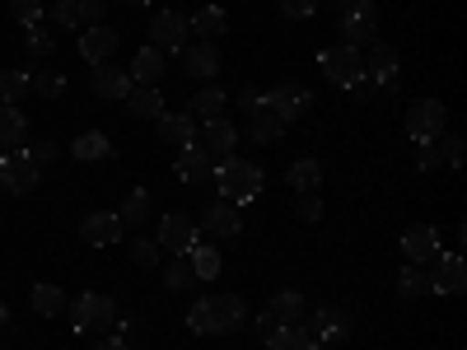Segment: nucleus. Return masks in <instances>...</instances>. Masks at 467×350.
<instances>
[{
    "label": "nucleus",
    "instance_id": "25",
    "mask_svg": "<svg viewBox=\"0 0 467 350\" xmlns=\"http://www.w3.org/2000/svg\"><path fill=\"white\" fill-rule=\"evenodd\" d=\"M28 140V117L10 103H0V149H19Z\"/></svg>",
    "mask_w": 467,
    "mask_h": 350
},
{
    "label": "nucleus",
    "instance_id": "2",
    "mask_svg": "<svg viewBox=\"0 0 467 350\" xmlns=\"http://www.w3.org/2000/svg\"><path fill=\"white\" fill-rule=\"evenodd\" d=\"M37 182H43V164L28 154V145L0 154V187H5V197H28V191H37Z\"/></svg>",
    "mask_w": 467,
    "mask_h": 350
},
{
    "label": "nucleus",
    "instance_id": "44",
    "mask_svg": "<svg viewBox=\"0 0 467 350\" xmlns=\"http://www.w3.org/2000/svg\"><path fill=\"white\" fill-rule=\"evenodd\" d=\"M440 140H416V169H440Z\"/></svg>",
    "mask_w": 467,
    "mask_h": 350
},
{
    "label": "nucleus",
    "instance_id": "30",
    "mask_svg": "<svg viewBox=\"0 0 467 350\" xmlns=\"http://www.w3.org/2000/svg\"><path fill=\"white\" fill-rule=\"evenodd\" d=\"M308 332H314L318 341H341V336L350 332V323H346V314H337V308H314Z\"/></svg>",
    "mask_w": 467,
    "mask_h": 350
},
{
    "label": "nucleus",
    "instance_id": "34",
    "mask_svg": "<svg viewBox=\"0 0 467 350\" xmlns=\"http://www.w3.org/2000/svg\"><path fill=\"white\" fill-rule=\"evenodd\" d=\"M398 294H402V299H416V294H431V276H425V266L407 262V266L398 271Z\"/></svg>",
    "mask_w": 467,
    "mask_h": 350
},
{
    "label": "nucleus",
    "instance_id": "42",
    "mask_svg": "<svg viewBox=\"0 0 467 350\" xmlns=\"http://www.w3.org/2000/svg\"><path fill=\"white\" fill-rule=\"evenodd\" d=\"M10 15L24 24V28H33V24H43V0H10Z\"/></svg>",
    "mask_w": 467,
    "mask_h": 350
},
{
    "label": "nucleus",
    "instance_id": "20",
    "mask_svg": "<svg viewBox=\"0 0 467 350\" xmlns=\"http://www.w3.org/2000/svg\"><path fill=\"white\" fill-rule=\"evenodd\" d=\"M173 173H178L182 182H206V178H215V160H211V154H206L202 145H182V149H178Z\"/></svg>",
    "mask_w": 467,
    "mask_h": 350
},
{
    "label": "nucleus",
    "instance_id": "8",
    "mask_svg": "<svg viewBox=\"0 0 467 350\" xmlns=\"http://www.w3.org/2000/svg\"><path fill=\"white\" fill-rule=\"evenodd\" d=\"M160 252H173V257H187L192 248L202 243V224L197 220H187V215H164L160 220Z\"/></svg>",
    "mask_w": 467,
    "mask_h": 350
},
{
    "label": "nucleus",
    "instance_id": "33",
    "mask_svg": "<svg viewBox=\"0 0 467 350\" xmlns=\"http://www.w3.org/2000/svg\"><path fill=\"white\" fill-rule=\"evenodd\" d=\"M285 182L299 191V197H304V191H318V182H323V164H318V160H295L290 173H285Z\"/></svg>",
    "mask_w": 467,
    "mask_h": 350
},
{
    "label": "nucleus",
    "instance_id": "32",
    "mask_svg": "<svg viewBox=\"0 0 467 350\" xmlns=\"http://www.w3.org/2000/svg\"><path fill=\"white\" fill-rule=\"evenodd\" d=\"M70 154L75 160H112V140L103 131H85V136L70 140Z\"/></svg>",
    "mask_w": 467,
    "mask_h": 350
},
{
    "label": "nucleus",
    "instance_id": "19",
    "mask_svg": "<svg viewBox=\"0 0 467 350\" xmlns=\"http://www.w3.org/2000/svg\"><path fill=\"white\" fill-rule=\"evenodd\" d=\"M89 89L99 94V98H127L131 94V75L122 70V66H94L89 70Z\"/></svg>",
    "mask_w": 467,
    "mask_h": 350
},
{
    "label": "nucleus",
    "instance_id": "21",
    "mask_svg": "<svg viewBox=\"0 0 467 350\" xmlns=\"http://www.w3.org/2000/svg\"><path fill=\"white\" fill-rule=\"evenodd\" d=\"M365 80H374V85H393L398 80V52L388 47V43H374L369 47V57H365Z\"/></svg>",
    "mask_w": 467,
    "mask_h": 350
},
{
    "label": "nucleus",
    "instance_id": "28",
    "mask_svg": "<svg viewBox=\"0 0 467 350\" xmlns=\"http://www.w3.org/2000/svg\"><path fill=\"white\" fill-rule=\"evenodd\" d=\"M281 131H285V122H281L276 112H266V108L248 112V140H257V145H276Z\"/></svg>",
    "mask_w": 467,
    "mask_h": 350
},
{
    "label": "nucleus",
    "instance_id": "23",
    "mask_svg": "<svg viewBox=\"0 0 467 350\" xmlns=\"http://www.w3.org/2000/svg\"><path fill=\"white\" fill-rule=\"evenodd\" d=\"M318 345L323 341L308 332L304 323H285V327H276V332L266 336V350H318Z\"/></svg>",
    "mask_w": 467,
    "mask_h": 350
},
{
    "label": "nucleus",
    "instance_id": "4",
    "mask_svg": "<svg viewBox=\"0 0 467 350\" xmlns=\"http://www.w3.org/2000/svg\"><path fill=\"white\" fill-rule=\"evenodd\" d=\"M66 314H70V332H94V327H112L122 308H117V299H108V294L85 290V294H75L66 304Z\"/></svg>",
    "mask_w": 467,
    "mask_h": 350
},
{
    "label": "nucleus",
    "instance_id": "56",
    "mask_svg": "<svg viewBox=\"0 0 467 350\" xmlns=\"http://www.w3.org/2000/svg\"><path fill=\"white\" fill-rule=\"evenodd\" d=\"M127 5H145V0H127Z\"/></svg>",
    "mask_w": 467,
    "mask_h": 350
},
{
    "label": "nucleus",
    "instance_id": "54",
    "mask_svg": "<svg viewBox=\"0 0 467 350\" xmlns=\"http://www.w3.org/2000/svg\"><path fill=\"white\" fill-rule=\"evenodd\" d=\"M94 350H131V345H127V341H122V336H103V341H99V345H94Z\"/></svg>",
    "mask_w": 467,
    "mask_h": 350
},
{
    "label": "nucleus",
    "instance_id": "6",
    "mask_svg": "<svg viewBox=\"0 0 467 350\" xmlns=\"http://www.w3.org/2000/svg\"><path fill=\"white\" fill-rule=\"evenodd\" d=\"M192 43V28H187V15H178V10H160V15H154L150 19V47H160L164 57L173 52H182Z\"/></svg>",
    "mask_w": 467,
    "mask_h": 350
},
{
    "label": "nucleus",
    "instance_id": "35",
    "mask_svg": "<svg viewBox=\"0 0 467 350\" xmlns=\"http://www.w3.org/2000/svg\"><path fill=\"white\" fill-rule=\"evenodd\" d=\"M220 108H224V89L220 85H206L197 98H192V117H202V122H211V117H220Z\"/></svg>",
    "mask_w": 467,
    "mask_h": 350
},
{
    "label": "nucleus",
    "instance_id": "45",
    "mask_svg": "<svg viewBox=\"0 0 467 350\" xmlns=\"http://www.w3.org/2000/svg\"><path fill=\"white\" fill-rule=\"evenodd\" d=\"M295 215H299L304 224H318V220H323V201L314 197V191H304V197H299V206H295Z\"/></svg>",
    "mask_w": 467,
    "mask_h": 350
},
{
    "label": "nucleus",
    "instance_id": "17",
    "mask_svg": "<svg viewBox=\"0 0 467 350\" xmlns=\"http://www.w3.org/2000/svg\"><path fill=\"white\" fill-rule=\"evenodd\" d=\"M178 57H182V70L192 75V80H215V75H220V52H215V43H187Z\"/></svg>",
    "mask_w": 467,
    "mask_h": 350
},
{
    "label": "nucleus",
    "instance_id": "47",
    "mask_svg": "<svg viewBox=\"0 0 467 350\" xmlns=\"http://www.w3.org/2000/svg\"><path fill=\"white\" fill-rule=\"evenodd\" d=\"M47 19L61 24V28H80V19H75V5H70V0H57V5L47 10Z\"/></svg>",
    "mask_w": 467,
    "mask_h": 350
},
{
    "label": "nucleus",
    "instance_id": "51",
    "mask_svg": "<svg viewBox=\"0 0 467 350\" xmlns=\"http://www.w3.org/2000/svg\"><path fill=\"white\" fill-rule=\"evenodd\" d=\"M276 327H281V323H276V318H271V314H266V308H262V314H257V318H253V332H257V336H262V341H266V336H271V332H276Z\"/></svg>",
    "mask_w": 467,
    "mask_h": 350
},
{
    "label": "nucleus",
    "instance_id": "55",
    "mask_svg": "<svg viewBox=\"0 0 467 350\" xmlns=\"http://www.w3.org/2000/svg\"><path fill=\"white\" fill-rule=\"evenodd\" d=\"M5 323H10V308H5V304H0V327H5Z\"/></svg>",
    "mask_w": 467,
    "mask_h": 350
},
{
    "label": "nucleus",
    "instance_id": "52",
    "mask_svg": "<svg viewBox=\"0 0 467 350\" xmlns=\"http://www.w3.org/2000/svg\"><path fill=\"white\" fill-rule=\"evenodd\" d=\"M239 108H244V112H257V108H262V94H257V89H244V94H239Z\"/></svg>",
    "mask_w": 467,
    "mask_h": 350
},
{
    "label": "nucleus",
    "instance_id": "53",
    "mask_svg": "<svg viewBox=\"0 0 467 350\" xmlns=\"http://www.w3.org/2000/svg\"><path fill=\"white\" fill-rule=\"evenodd\" d=\"M327 5L346 15V10H365V5H374V0H327Z\"/></svg>",
    "mask_w": 467,
    "mask_h": 350
},
{
    "label": "nucleus",
    "instance_id": "41",
    "mask_svg": "<svg viewBox=\"0 0 467 350\" xmlns=\"http://www.w3.org/2000/svg\"><path fill=\"white\" fill-rule=\"evenodd\" d=\"M160 243H154V239H145V233H136V239H131V262L136 266H160Z\"/></svg>",
    "mask_w": 467,
    "mask_h": 350
},
{
    "label": "nucleus",
    "instance_id": "43",
    "mask_svg": "<svg viewBox=\"0 0 467 350\" xmlns=\"http://www.w3.org/2000/svg\"><path fill=\"white\" fill-rule=\"evenodd\" d=\"M187 327L197 332V336H211V308H206V299H197L187 308Z\"/></svg>",
    "mask_w": 467,
    "mask_h": 350
},
{
    "label": "nucleus",
    "instance_id": "37",
    "mask_svg": "<svg viewBox=\"0 0 467 350\" xmlns=\"http://www.w3.org/2000/svg\"><path fill=\"white\" fill-rule=\"evenodd\" d=\"M28 94V70H0V103H19Z\"/></svg>",
    "mask_w": 467,
    "mask_h": 350
},
{
    "label": "nucleus",
    "instance_id": "46",
    "mask_svg": "<svg viewBox=\"0 0 467 350\" xmlns=\"http://www.w3.org/2000/svg\"><path fill=\"white\" fill-rule=\"evenodd\" d=\"M80 24H103V0H70Z\"/></svg>",
    "mask_w": 467,
    "mask_h": 350
},
{
    "label": "nucleus",
    "instance_id": "13",
    "mask_svg": "<svg viewBox=\"0 0 467 350\" xmlns=\"http://www.w3.org/2000/svg\"><path fill=\"white\" fill-rule=\"evenodd\" d=\"M402 252H407V262H416V266H431L444 248H440V229L435 224H411L407 233H402Z\"/></svg>",
    "mask_w": 467,
    "mask_h": 350
},
{
    "label": "nucleus",
    "instance_id": "26",
    "mask_svg": "<svg viewBox=\"0 0 467 350\" xmlns=\"http://www.w3.org/2000/svg\"><path fill=\"white\" fill-rule=\"evenodd\" d=\"M127 108H131V117H160V112H169L164 108V94H160V85H131V94H127Z\"/></svg>",
    "mask_w": 467,
    "mask_h": 350
},
{
    "label": "nucleus",
    "instance_id": "38",
    "mask_svg": "<svg viewBox=\"0 0 467 350\" xmlns=\"http://www.w3.org/2000/svg\"><path fill=\"white\" fill-rule=\"evenodd\" d=\"M164 285H169V290H192V285H197V271H192L187 257H173V262L164 266Z\"/></svg>",
    "mask_w": 467,
    "mask_h": 350
},
{
    "label": "nucleus",
    "instance_id": "57",
    "mask_svg": "<svg viewBox=\"0 0 467 350\" xmlns=\"http://www.w3.org/2000/svg\"><path fill=\"white\" fill-rule=\"evenodd\" d=\"M0 350H5V345H0Z\"/></svg>",
    "mask_w": 467,
    "mask_h": 350
},
{
    "label": "nucleus",
    "instance_id": "40",
    "mask_svg": "<svg viewBox=\"0 0 467 350\" xmlns=\"http://www.w3.org/2000/svg\"><path fill=\"white\" fill-rule=\"evenodd\" d=\"M28 89H33L37 98H61V94H66V80H61L57 70H37L33 80H28Z\"/></svg>",
    "mask_w": 467,
    "mask_h": 350
},
{
    "label": "nucleus",
    "instance_id": "11",
    "mask_svg": "<svg viewBox=\"0 0 467 350\" xmlns=\"http://www.w3.org/2000/svg\"><path fill=\"white\" fill-rule=\"evenodd\" d=\"M197 145L220 164V160H229V154H234V145H239V127H234L229 117L220 112V117H211V122L197 131Z\"/></svg>",
    "mask_w": 467,
    "mask_h": 350
},
{
    "label": "nucleus",
    "instance_id": "14",
    "mask_svg": "<svg viewBox=\"0 0 467 350\" xmlns=\"http://www.w3.org/2000/svg\"><path fill=\"white\" fill-rule=\"evenodd\" d=\"M202 229L211 233V239H239V233H244V215H239L234 201H211L202 211Z\"/></svg>",
    "mask_w": 467,
    "mask_h": 350
},
{
    "label": "nucleus",
    "instance_id": "12",
    "mask_svg": "<svg viewBox=\"0 0 467 350\" xmlns=\"http://www.w3.org/2000/svg\"><path fill=\"white\" fill-rule=\"evenodd\" d=\"M122 220H117V211H94V215H85L80 220V239L89 243V248H112V243H122Z\"/></svg>",
    "mask_w": 467,
    "mask_h": 350
},
{
    "label": "nucleus",
    "instance_id": "39",
    "mask_svg": "<svg viewBox=\"0 0 467 350\" xmlns=\"http://www.w3.org/2000/svg\"><path fill=\"white\" fill-rule=\"evenodd\" d=\"M24 47H28L33 57H52V52H57V37H52V28L33 24V28H24Z\"/></svg>",
    "mask_w": 467,
    "mask_h": 350
},
{
    "label": "nucleus",
    "instance_id": "24",
    "mask_svg": "<svg viewBox=\"0 0 467 350\" xmlns=\"http://www.w3.org/2000/svg\"><path fill=\"white\" fill-rule=\"evenodd\" d=\"M127 75H131V85H160L164 80V52L160 47H140Z\"/></svg>",
    "mask_w": 467,
    "mask_h": 350
},
{
    "label": "nucleus",
    "instance_id": "9",
    "mask_svg": "<svg viewBox=\"0 0 467 350\" xmlns=\"http://www.w3.org/2000/svg\"><path fill=\"white\" fill-rule=\"evenodd\" d=\"M308 103H314V94H308L304 85H276V89H266V94H262V108H266V112H276L285 127L299 122V117L308 112Z\"/></svg>",
    "mask_w": 467,
    "mask_h": 350
},
{
    "label": "nucleus",
    "instance_id": "10",
    "mask_svg": "<svg viewBox=\"0 0 467 350\" xmlns=\"http://www.w3.org/2000/svg\"><path fill=\"white\" fill-rule=\"evenodd\" d=\"M425 276H431L435 294H462L467 290V266H462L458 252H440L431 266H425Z\"/></svg>",
    "mask_w": 467,
    "mask_h": 350
},
{
    "label": "nucleus",
    "instance_id": "7",
    "mask_svg": "<svg viewBox=\"0 0 467 350\" xmlns=\"http://www.w3.org/2000/svg\"><path fill=\"white\" fill-rule=\"evenodd\" d=\"M206 308H211V336H234L253 318L239 294H206Z\"/></svg>",
    "mask_w": 467,
    "mask_h": 350
},
{
    "label": "nucleus",
    "instance_id": "29",
    "mask_svg": "<svg viewBox=\"0 0 467 350\" xmlns=\"http://www.w3.org/2000/svg\"><path fill=\"white\" fill-rule=\"evenodd\" d=\"M266 314L285 327V323H299V318L308 314V304H304V294H299V290H276V299L266 304Z\"/></svg>",
    "mask_w": 467,
    "mask_h": 350
},
{
    "label": "nucleus",
    "instance_id": "22",
    "mask_svg": "<svg viewBox=\"0 0 467 350\" xmlns=\"http://www.w3.org/2000/svg\"><path fill=\"white\" fill-rule=\"evenodd\" d=\"M187 28L197 33V43H220V37L229 33V15L220 5H202L197 15L187 19Z\"/></svg>",
    "mask_w": 467,
    "mask_h": 350
},
{
    "label": "nucleus",
    "instance_id": "18",
    "mask_svg": "<svg viewBox=\"0 0 467 350\" xmlns=\"http://www.w3.org/2000/svg\"><path fill=\"white\" fill-rule=\"evenodd\" d=\"M154 131H160V140H173L178 149L197 145V117L192 112H160L154 117Z\"/></svg>",
    "mask_w": 467,
    "mask_h": 350
},
{
    "label": "nucleus",
    "instance_id": "1",
    "mask_svg": "<svg viewBox=\"0 0 467 350\" xmlns=\"http://www.w3.org/2000/svg\"><path fill=\"white\" fill-rule=\"evenodd\" d=\"M215 182H220V201H234V206H248V201H257L262 197V182H266V173L257 169V164H248V160H220L215 164Z\"/></svg>",
    "mask_w": 467,
    "mask_h": 350
},
{
    "label": "nucleus",
    "instance_id": "50",
    "mask_svg": "<svg viewBox=\"0 0 467 350\" xmlns=\"http://www.w3.org/2000/svg\"><path fill=\"white\" fill-rule=\"evenodd\" d=\"M28 154H33L37 164H52V160H57V145H52V140H33V145H28Z\"/></svg>",
    "mask_w": 467,
    "mask_h": 350
},
{
    "label": "nucleus",
    "instance_id": "5",
    "mask_svg": "<svg viewBox=\"0 0 467 350\" xmlns=\"http://www.w3.org/2000/svg\"><path fill=\"white\" fill-rule=\"evenodd\" d=\"M449 127V108L440 98H420L407 108V136L411 140H440Z\"/></svg>",
    "mask_w": 467,
    "mask_h": 350
},
{
    "label": "nucleus",
    "instance_id": "49",
    "mask_svg": "<svg viewBox=\"0 0 467 350\" xmlns=\"http://www.w3.org/2000/svg\"><path fill=\"white\" fill-rule=\"evenodd\" d=\"M444 145H440V154H444V164L449 169H458L462 164V136H440Z\"/></svg>",
    "mask_w": 467,
    "mask_h": 350
},
{
    "label": "nucleus",
    "instance_id": "27",
    "mask_svg": "<svg viewBox=\"0 0 467 350\" xmlns=\"http://www.w3.org/2000/svg\"><path fill=\"white\" fill-rule=\"evenodd\" d=\"M154 215V197L145 187H136V191H127V201H122V211H117V220H122V229H140L145 220Z\"/></svg>",
    "mask_w": 467,
    "mask_h": 350
},
{
    "label": "nucleus",
    "instance_id": "31",
    "mask_svg": "<svg viewBox=\"0 0 467 350\" xmlns=\"http://www.w3.org/2000/svg\"><path fill=\"white\" fill-rule=\"evenodd\" d=\"M28 304H33V314L37 318H57V314H66V290H57V285H33L28 290Z\"/></svg>",
    "mask_w": 467,
    "mask_h": 350
},
{
    "label": "nucleus",
    "instance_id": "15",
    "mask_svg": "<svg viewBox=\"0 0 467 350\" xmlns=\"http://www.w3.org/2000/svg\"><path fill=\"white\" fill-rule=\"evenodd\" d=\"M117 28H108V24H89L85 33H80V57L89 61V66H103V61H112V52H117Z\"/></svg>",
    "mask_w": 467,
    "mask_h": 350
},
{
    "label": "nucleus",
    "instance_id": "3",
    "mask_svg": "<svg viewBox=\"0 0 467 350\" xmlns=\"http://www.w3.org/2000/svg\"><path fill=\"white\" fill-rule=\"evenodd\" d=\"M318 66H323L327 80L341 85V89H360V85H365V52H360V47H346V43L323 47V52H318Z\"/></svg>",
    "mask_w": 467,
    "mask_h": 350
},
{
    "label": "nucleus",
    "instance_id": "16",
    "mask_svg": "<svg viewBox=\"0 0 467 350\" xmlns=\"http://www.w3.org/2000/svg\"><path fill=\"white\" fill-rule=\"evenodd\" d=\"M374 33H379V15H374V5H365V10H346V15H341V43H346V47H365V43H374Z\"/></svg>",
    "mask_w": 467,
    "mask_h": 350
},
{
    "label": "nucleus",
    "instance_id": "36",
    "mask_svg": "<svg viewBox=\"0 0 467 350\" xmlns=\"http://www.w3.org/2000/svg\"><path fill=\"white\" fill-rule=\"evenodd\" d=\"M187 262H192V271H197V281H215L220 276V252L215 248H206V243H197L187 252Z\"/></svg>",
    "mask_w": 467,
    "mask_h": 350
},
{
    "label": "nucleus",
    "instance_id": "48",
    "mask_svg": "<svg viewBox=\"0 0 467 350\" xmlns=\"http://www.w3.org/2000/svg\"><path fill=\"white\" fill-rule=\"evenodd\" d=\"M276 5H281V15H290V19H308V15L318 10V0H276Z\"/></svg>",
    "mask_w": 467,
    "mask_h": 350
}]
</instances>
